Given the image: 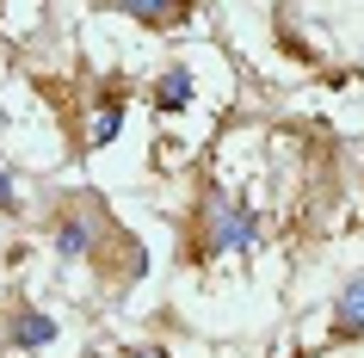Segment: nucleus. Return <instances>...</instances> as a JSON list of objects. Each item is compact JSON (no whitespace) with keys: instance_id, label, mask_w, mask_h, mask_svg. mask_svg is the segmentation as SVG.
I'll use <instances>...</instances> for the list:
<instances>
[{"instance_id":"2","label":"nucleus","mask_w":364,"mask_h":358,"mask_svg":"<svg viewBox=\"0 0 364 358\" xmlns=\"http://www.w3.org/2000/svg\"><path fill=\"white\" fill-rule=\"evenodd\" d=\"M56 339H62V321L50 315V309L19 302V309L0 315V346H6V352H43V346H56Z\"/></svg>"},{"instance_id":"11","label":"nucleus","mask_w":364,"mask_h":358,"mask_svg":"<svg viewBox=\"0 0 364 358\" xmlns=\"http://www.w3.org/2000/svg\"><path fill=\"white\" fill-rule=\"evenodd\" d=\"M0 358H13V352H6V346H0Z\"/></svg>"},{"instance_id":"9","label":"nucleus","mask_w":364,"mask_h":358,"mask_svg":"<svg viewBox=\"0 0 364 358\" xmlns=\"http://www.w3.org/2000/svg\"><path fill=\"white\" fill-rule=\"evenodd\" d=\"M124 358H173V352H167V346H130Z\"/></svg>"},{"instance_id":"8","label":"nucleus","mask_w":364,"mask_h":358,"mask_svg":"<svg viewBox=\"0 0 364 358\" xmlns=\"http://www.w3.org/2000/svg\"><path fill=\"white\" fill-rule=\"evenodd\" d=\"M0 216L13 223V216H25V198H19V173L6 167V154H0Z\"/></svg>"},{"instance_id":"6","label":"nucleus","mask_w":364,"mask_h":358,"mask_svg":"<svg viewBox=\"0 0 364 358\" xmlns=\"http://www.w3.org/2000/svg\"><path fill=\"white\" fill-rule=\"evenodd\" d=\"M117 130H124V80H105V93L93 105V124H87V149H105Z\"/></svg>"},{"instance_id":"7","label":"nucleus","mask_w":364,"mask_h":358,"mask_svg":"<svg viewBox=\"0 0 364 358\" xmlns=\"http://www.w3.org/2000/svg\"><path fill=\"white\" fill-rule=\"evenodd\" d=\"M186 105H192V68L173 62L167 75L154 80V112H186Z\"/></svg>"},{"instance_id":"3","label":"nucleus","mask_w":364,"mask_h":358,"mask_svg":"<svg viewBox=\"0 0 364 358\" xmlns=\"http://www.w3.org/2000/svg\"><path fill=\"white\" fill-rule=\"evenodd\" d=\"M327 339H333V346H352V339H364V272H358V278H346V290L333 297Z\"/></svg>"},{"instance_id":"5","label":"nucleus","mask_w":364,"mask_h":358,"mask_svg":"<svg viewBox=\"0 0 364 358\" xmlns=\"http://www.w3.org/2000/svg\"><path fill=\"white\" fill-rule=\"evenodd\" d=\"M253 241H259V210L229 204V223L216 235V260H241V253H253Z\"/></svg>"},{"instance_id":"10","label":"nucleus","mask_w":364,"mask_h":358,"mask_svg":"<svg viewBox=\"0 0 364 358\" xmlns=\"http://www.w3.org/2000/svg\"><path fill=\"white\" fill-rule=\"evenodd\" d=\"M0 302H6V272H0Z\"/></svg>"},{"instance_id":"4","label":"nucleus","mask_w":364,"mask_h":358,"mask_svg":"<svg viewBox=\"0 0 364 358\" xmlns=\"http://www.w3.org/2000/svg\"><path fill=\"white\" fill-rule=\"evenodd\" d=\"M112 13H124V19L142 25V31H186V19H192L186 0H117Z\"/></svg>"},{"instance_id":"1","label":"nucleus","mask_w":364,"mask_h":358,"mask_svg":"<svg viewBox=\"0 0 364 358\" xmlns=\"http://www.w3.org/2000/svg\"><path fill=\"white\" fill-rule=\"evenodd\" d=\"M50 247H56V260L68 265H99L105 260V247H124V253H136L142 241H130L124 228H117V216L105 210V198L99 191H56L50 198Z\"/></svg>"}]
</instances>
